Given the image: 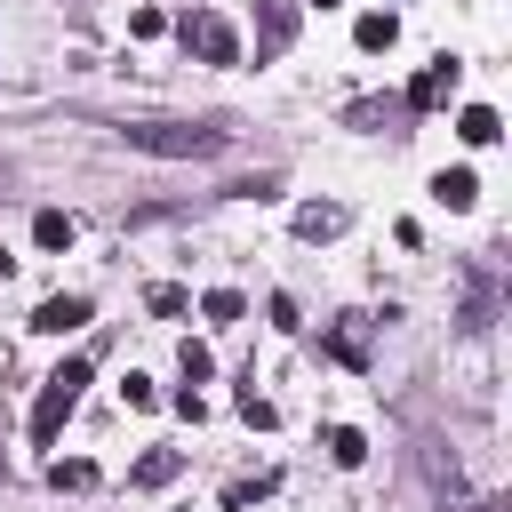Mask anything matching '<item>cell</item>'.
Wrapping results in <instances>:
<instances>
[{"instance_id": "1", "label": "cell", "mask_w": 512, "mask_h": 512, "mask_svg": "<svg viewBox=\"0 0 512 512\" xmlns=\"http://www.w3.org/2000/svg\"><path fill=\"white\" fill-rule=\"evenodd\" d=\"M80 392H88V360L72 352L64 368H48V384H40V400H32V448H48V440H56V424L80 408Z\"/></svg>"}, {"instance_id": "2", "label": "cell", "mask_w": 512, "mask_h": 512, "mask_svg": "<svg viewBox=\"0 0 512 512\" xmlns=\"http://www.w3.org/2000/svg\"><path fill=\"white\" fill-rule=\"evenodd\" d=\"M136 152H160V160H216L224 152V128H176V120H152V128H120Z\"/></svg>"}, {"instance_id": "3", "label": "cell", "mask_w": 512, "mask_h": 512, "mask_svg": "<svg viewBox=\"0 0 512 512\" xmlns=\"http://www.w3.org/2000/svg\"><path fill=\"white\" fill-rule=\"evenodd\" d=\"M176 32H184V48H192L200 64H240V32H232L224 16H208V8H200V16H184Z\"/></svg>"}, {"instance_id": "4", "label": "cell", "mask_w": 512, "mask_h": 512, "mask_svg": "<svg viewBox=\"0 0 512 512\" xmlns=\"http://www.w3.org/2000/svg\"><path fill=\"white\" fill-rule=\"evenodd\" d=\"M288 40H296V0H256V64L288 56Z\"/></svg>"}, {"instance_id": "5", "label": "cell", "mask_w": 512, "mask_h": 512, "mask_svg": "<svg viewBox=\"0 0 512 512\" xmlns=\"http://www.w3.org/2000/svg\"><path fill=\"white\" fill-rule=\"evenodd\" d=\"M448 96H456V56H432V64L408 80V104H416V112H432V104H448Z\"/></svg>"}, {"instance_id": "6", "label": "cell", "mask_w": 512, "mask_h": 512, "mask_svg": "<svg viewBox=\"0 0 512 512\" xmlns=\"http://www.w3.org/2000/svg\"><path fill=\"white\" fill-rule=\"evenodd\" d=\"M80 320H88V296H48V304L32 312V328H40V336H72Z\"/></svg>"}, {"instance_id": "7", "label": "cell", "mask_w": 512, "mask_h": 512, "mask_svg": "<svg viewBox=\"0 0 512 512\" xmlns=\"http://www.w3.org/2000/svg\"><path fill=\"white\" fill-rule=\"evenodd\" d=\"M352 40H360V48H368V56H384V48H392V40H400V16H392V8H368V16H360V24H352Z\"/></svg>"}, {"instance_id": "8", "label": "cell", "mask_w": 512, "mask_h": 512, "mask_svg": "<svg viewBox=\"0 0 512 512\" xmlns=\"http://www.w3.org/2000/svg\"><path fill=\"white\" fill-rule=\"evenodd\" d=\"M296 232H304V240H336V232H344V208H336V200H304V208H296Z\"/></svg>"}, {"instance_id": "9", "label": "cell", "mask_w": 512, "mask_h": 512, "mask_svg": "<svg viewBox=\"0 0 512 512\" xmlns=\"http://www.w3.org/2000/svg\"><path fill=\"white\" fill-rule=\"evenodd\" d=\"M432 200H448V208H472V200H480L472 168H440V176H432Z\"/></svg>"}, {"instance_id": "10", "label": "cell", "mask_w": 512, "mask_h": 512, "mask_svg": "<svg viewBox=\"0 0 512 512\" xmlns=\"http://www.w3.org/2000/svg\"><path fill=\"white\" fill-rule=\"evenodd\" d=\"M176 472H184V456H176V448H152V456H136L128 480H136V488H160V480H176Z\"/></svg>"}, {"instance_id": "11", "label": "cell", "mask_w": 512, "mask_h": 512, "mask_svg": "<svg viewBox=\"0 0 512 512\" xmlns=\"http://www.w3.org/2000/svg\"><path fill=\"white\" fill-rule=\"evenodd\" d=\"M456 128H464V144H496V136H504V120H496L488 104H464V120H456Z\"/></svg>"}, {"instance_id": "12", "label": "cell", "mask_w": 512, "mask_h": 512, "mask_svg": "<svg viewBox=\"0 0 512 512\" xmlns=\"http://www.w3.org/2000/svg\"><path fill=\"white\" fill-rule=\"evenodd\" d=\"M32 240H40V248H72V216H64V208H40V216H32Z\"/></svg>"}, {"instance_id": "13", "label": "cell", "mask_w": 512, "mask_h": 512, "mask_svg": "<svg viewBox=\"0 0 512 512\" xmlns=\"http://www.w3.org/2000/svg\"><path fill=\"white\" fill-rule=\"evenodd\" d=\"M328 456H336V464H344V472H352V464H360V456H368V440H360V432H352V424H336V432H328Z\"/></svg>"}, {"instance_id": "14", "label": "cell", "mask_w": 512, "mask_h": 512, "mask_svg": "<svg viewBox=\"0 0 512 512\" xmlns=\"http://www.w3.org/2000/svg\"><path fill=\"white\" fill-rule=\"evenodd\" d=\"M200 312H208V320H216V328H224V320H240V312H248V304H240V296H232V288H208V296H200Z\"/></svg>"}, {"instance_id": "15", "label": "cell", "mask_w": 512, "mask_h": 512, "mask_svg": "<svg viewBox=\"0 0 512 512\" xmlns=\"http://www.w3.org/2000/svg\"><path fill=\"white\" fill-rule=\"evenodd\" d=\"M176 360H184V384H208V376H216V360H208V344H184Z\"/></svg>"}, {"instance_id": "16", "label": "cell", "mask_w": 512, "mask_h": 512, "mask_svg": "<svg viewBox=\"0 0 512 512\" xmlns=\"http://www.w3.org/2000/svg\"><path fill=\"white\" fill-rule=\"evenodd\" d=\"M56 488H96V464H48Z\"/></svg>"}, {"instance_id": "17", "label": "cell", "mask_w": 512, "mask_h": 512, "mask_svg": "<svg viewBox=\"0 0 512 512\" xmlns=\"http://www.w3.org/2000/svg\"><path fill=\"white\" fill-rule=\"evenodd\" d=\"M240 416H248V424H256V432H264V424H272V400H264V392H256V384H248V392H240Z\"/></svg>"}, {"instance_id": "18", "label": "cell", "mask_w": 512, "mask_h": 512, "mask_svg": "<svg viewBox=\"0 0 512 512\" xmlns=\"http://www.w3.org/2000/svg\"><path fill=\"white\" fill-rule=\"evenodd\" d=\"M128 32H136V40H152V32H168V16H160V8H136V16H128Z\"/></svg>"}, {"instance_id": "19", "label": "cell", "mask_w": 512, "mask_h": 512, "mask_svg": "<svg viewBox=\"0 0 512 512\" xmlns=\"http://www.w3.org/2000/svg\"><path fill=\"white\" fill-rule=\"evenodd\" d=\"M8 264H16V256H8V248H0V280H8Z\"/></svg>"}, {"instance_id": "20", "label": "cell", "mask_w": 512, "mask_h": 512, "mask_svg": "<svg viewBox=\"0 0 512 512\" xmlns=\"http://www.w3.org/2000/svg\"><path fill=\"white\" fill-rule=\"evenodd\" d=\"M312 8H336V0H312Z\"/></svg>"}]
</instances>
